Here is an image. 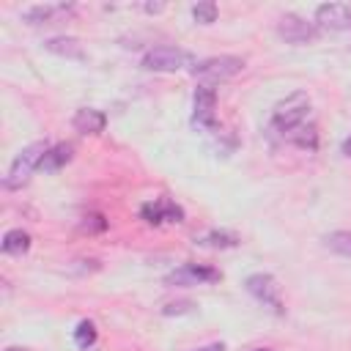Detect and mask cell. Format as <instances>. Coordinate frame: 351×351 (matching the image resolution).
<instances>
[{"mask_svg":"<svg viewBox=\"0 0 351 351\" xmlns=\"http://www.w3.org/2000/svg\"><path fill=\"white\" fill-rule=\"evenodd\" d=\"M277 33L288 41V44H307V41H315L318 38V25L315 22H307L296 14H285L277 19Z\"/></svg>","mask_w":351,"mask_h":351,"instance_id":"8992f818","label":"cell"},{"mask_svg":"<svg viewBox=\"0 0 351 351\" xmlns=\"http://www.w3.org/2000/svg\"><path fill=\"white\" fill-rule=\"evenodd\" d=\"M241 69H244V60L241 58H236V55H219V58H208V60L195 63L189 71H192V77L200 80V85H211L214 88V82H225V80L236 77Z\"/></svg>","mask_w":351,"mask_h":351,"instance_id":"3957f363","label":"cell"},{"mask_svg":"<svg viewBox=\"0 0 351 351\" xmlns=\"http://www.w3.org/2000/svg\"><path fill=\"white\" fill-rule=\"evenodd\" d=\"M74 11V5H66V3H55V5H30L22 11V19L27 25H55L60 22L63 16H69Z\"/></svg>","mask_w":351,"mask_h":351,"instance_id":"8fae6325","label":"cell"},{"mask_svg":"<svg viewBox=\"0 0 351 351\" xmlns=\"http://www.w3.org/2000/svg\"><path fill=\"white\" fill-rule=\"evenodd\" d=\"M324 244H326L332 252H340V255H348V258H351V230H335V233H326Z\"/></svg>","mask_w":351,"mask_h":351,"instance_id":"ac0fdd59","label":"cell"},{"mask_svg":"<svg viewBox=\"0 0 351 351\" xmlns=\"http://www.w3.org/2000/svg\"><path fill=\"white\" fill-rule=\"evenodd\" d=\"M74 343H77L80 348H88V346L96 343V326H93V321H80V324H77V329H74Z\"/></svg>","mask_w":351,"mask_h":351,"instance_id":"d6986e66","label":"cell"},{"mask_svg":"<svg viewBox=\"0 0 351 351\" xmlns=\"http://www.w3.org/2000/svg\"><path fill=\"white\" fill-rule=\"evenodd\" d=\"M192 16H195V22H200V25H211V22L217 19V3L206 0V3L192 5Z\"/></svg>","mask_w":351,"mask_h":351,"instance_id":"ffe728a7","label":"cell"},{"mask_svg":"<svg viewBox=\"0 0 351 351\" xmlns=\"http://www.w3.org/2000/svg\"><path fill=\"white\" fill-rule=\"evenodd\" d=\"M340 148H343V154H346V156L351 159V134H348V137L343 140V145H340Z\"/></svg>","mask_w":351,"mask_h":351,"instance_id":"cb8c5ba5","label":"cell"},{"mask_svg":"<svg viewBox=\"0 0 351 351\" xmlns=\"http://www.w3.org/2000/svg\"><path fill=\"white\" fill-rule=\"evenodd\" d=\"M69 162H71V145H69V143H58V145H49V151H47V156L41 159V167H38V170L55 173V170H60V167L69 165Z\"/></svg>","mask_w":351,"mask_h":351,"instance_id":"5bb4252c","label":"cell"},{"mask_svg":"<svg viewBox=\"0 0 351 351\" xmlns=\"http://www.w3.org/2000/svg\"><path fill=\"white\" fill-rule=\"evenodd\" d=\"M315 25L324 30H351V5L324 3L315 8Z\"/></svg>","mask_w":351,"mask_h":351,"instance_id":"9c48e42d","label":"cell"},{"mask_svg":"<svg viewBox=\"0 0 351 351\" xmlns=\"http://www.w3.org/2000/svg\"><path fill=\"white\" fill-rule=\"evenodd\" d=\"M104 219L99 217V214H88L85 217V222H82V230H104Z\"/></svg>","mask_w":351,"mask_h":351,"instance_id":"7402d4cb","label":"cell"},{"mask_svg":"<svg viewBox=\"0 0 351 351\" xmlns=\"http://www.w3.org/2000/svg\"><path fill=\"white\" fill-rule=\"evenodd\" d=\"M285 140L296 143L299 148H310V151H315V145H318V132H315L313 123H302V126L291 129V132L285 134Z\"/></svg>","mask_w":351,"mask_h":351,"instance_id":"e0dca14e","label":"cell"},{"mask_svg":"<svg viewBox=\"0 0 351 351\" xmlns=\"http://www.w3.org/2000/svg\"><path fill=\"white\" fill-rule=\"evenodd\" d=\"M47 151H49V145H47L44 140L30 143L27 148H22V151L16 154V159L11 162V167H8V176L3 178L5 189H19V186H25V184L30 181V173H33L36 167H41V159L47 156Z\"/></svg>","mask_w":351,"mask_h":351,"instance_id":"6da1fadb","label":"cell"},{"mask_svg":"<svg viewBox=\"0 0 351 351\" xmlns=\"http://www.w3.org/2000/svg\"><path fill=\"white\" fill-rule=\"evenodd\" d=\"M143 8H145L148 14H154V11H162L165 5H162V3H148V5H143Z\"/></svg>","mask_w":351,"mask_h":351,"instance_id":"d4e9b609","label":"cell"},{"mask_svg":"<svg viewBox=\"0 0 351 351\" xmlns=\"http://www.w3.org/2000/svg\"><path fill=\"white\" fill-rule=\"evenodd\" d=\"M219 271L211 266H197V263H184L176 271H170L165 277V285H176V288H186V285H203V282H217Z\"/></svg>","mask_w":351,"mask_h":351,"instance_id":"52a82bcc","label":"cell"},{"mask_svg":"<svg viewBox=\"0 0 351 351\" xmlns=\"http://www.w3.org/2000/svg\"><path fill=\"white\" fill-rule=\"evenodd\" d=\"M244 288H247V293H252L258 302H263L266 307H271V313H277V315L285 313L282 299H280V285H277V280H274L271 274H263V271L250 274V277L244 280Z\"/></svg>","mask_w":351,"mask_h":351,"instance_id":"5b68a950","label":"cell"},{"mask_svg":"<svg viewBox=\"0 0 351 351\" xmlns=\"http://www.w3.org/2000/svg\"><path fill=\"white\" fill-rule=\"evenodd\" d=\"M255 351H271V348H255Z\"/></svg>","mask_w":351,"mask_h":351,"instance_id":"4316f807","label":"cell"},{"mask_svg":"<svg viewBox=\"0 0 351 351\" xmlns=\"http://www.w3.org/2000/svg\"><path fill=\"white\" fill-rule=\"evenodd\" d=\"M184 66H195V58L178 47H154L143 55V69L148 71H178Z\"/></svg>","mask_w":351,"mask_h":351,"instance_id":"277c9868","label":"cell"},{"mask_svg":"<svg viewBox=\"0 0 351 351\" xmlns=\"http://www.w3.org/2000/svg\"><path fill=\"white\" fill-rule=\"evenodd\" d=\"M214 110H217V90L211 85L195 88V112L192 123L200 129H214Z\"/></svg>","mask_w":351,"mask_h":351,"instance_id":"30bf717a","label":"cell"},{"mask_svg":"<svg viewBox=\"0 0 351 351\" xmlns=\"http://www.w3.org/2000/svg\"><path fill=\"white\" fill-rule=\"evenodd\" d=\"M44 49L55 52V55H63V58H74V60H82L85 58V49L80 44V38L74 36H55V38H47L44 41Z\"/></svg>","mask_w":351,"mask_h":351,"instance_id":"4fadbf2b","label":"cell"},{"mask_svg":"<svg viewBox=\"0 0 351 351\" xmlns=\"http://www.w3.org/2000/svg\"><path fill=\"white\" fill-rule=\"evenodd\" d=\"M71 123H74V129H77L80 134H101V132H104V126H107V115H104L101 110L82 107V110H77V112H74Z\"/></svg>","mask_w":351,"mask_h":351,"instance_id":"7c38bea8","label":"cell"},{"mask_svg":"<svg viewBox=\"0 0 351 351\" xmlns=\"http://www.w3.org/2000/svg\"><path fill=\"white\" fill-rule=\"evenodd\" d=\"M140 217L148 225H162V222H184V208L176 206L170 197H156L140 208Z\"/></svg>","mask_w":351,"mask_h":351,"instance_id":"ba28073f","label":"cell"},{"mask_svg":"<svg viewBox=\"0 0 351 351\" xmlns=\"http://www.w3.org/2000/svg\"><path fill=\"white\" fill-rule=\"evenodd\" d=\"M195 244L214 247V250H228V247H236L239 244V236L230 233V230H208L203 236H195Z\"/></svg>","mask_w":351,"mask_h":351,"instance_id":"9a60e30c","label":"cell"},{"mask_svg":"<svg viewBox=\"0 0 351 351\" xmlns=\"http://www.w3.org/2000/svg\"><path fill=\"white\" fill-rule=\"evenodd\" d=\"M30 250V233L22 230V228H14V230H5L3 236V252L8 255H22Z\"/></svg>","mask_w":351,"mask_h":351,"instance_id":"2e32d148","label":"cell"},{"mask_svg":"<svg viewBox=\"0 0 351 351\" xmlns=\"http://www.w3.org/2000/svg\"><path fill=\"white\" fill-rule=\"evenodd\" d=\"M307 112H310L307 93H291L288 99H282L274 107V112H271V129H277L285 137L291 129H296V126H302L307 121Z\"/></svg>","mask_w":351,"mask_h":351,"instance_id":"7a4b0ae2","label":"cell"},{"mask_svg":"<svg viewBox=\"0 0 351 351\" xmlns=\"http://www.w3.org/2000/svg\"><path fill=\"white\" fill-rule=\"evenodd\" d=\"M195 351H225V346H222V343H208V346H200V348H195Z\"/></svg>","mask_w":351,"mask_h":351,"instance_id":"603a6c76","label":"cell"},{"mask_svg":"<svg viewBox=\"0 0 351 351\" xmlns=\"http://www.w3.org/2000/svg\"><path fill=\"white\" fill-rule=\"evenodd\" d=\"M5 351H30V348H22V346H8Z\"/></svg>","mask_w":351,"mask_h":351,"instance_id":"484cf974","label":"cell"},{"mask_svg":"<svg viewBox=\"0 0 351 351\" xmlns=\"http://www.w3.org/2000/svg\"><path fill=\"white\" fill-rule=\"evenodd\" d=\"M192 302H170V304H165V315H181V313H192Z\"/></svg>","mask_w":351,"mask_h":351,"instance_id":"44dd1931","label":"cell"}]
</instances>
